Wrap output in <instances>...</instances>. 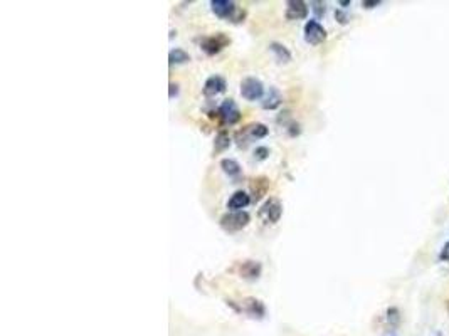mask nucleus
Masks as SVG:
<instances>
[{"instance_id":"obj_12","label":"nucleus","mask_w":449,"mask_h":336,"mask_svg":"<svg viewBox=\"0 0 449 336\" xmlns=\"http://www.w3.org/2000/svg\"><path fill=\"white\" fill-rule=\"evenodd\" d=\"M249 204H251V197L247 195L244 190H238V192H234L231 195V199H229L227 208H229V212H239V210H243V208H246Z\"/></svg>"},{"instance_id":"obj_18","label":"nucleus","mask_w":449,"mask_h":336,"mask_svg":"<svg viewBox=\"0 0 449 336\" xmlns=\"http://www.w3.org/2000/svg\"><path fill=\"white\" fill-rule=\"evenodd\" d=\"M229 147H231V138L226 133H219L216 136V152H224Z\"/></svg>"},{"instance_id":"obj_9","label":"nucleus","mask_w":449,"mask_h":336,"mask_svg":"<svg viewBox=\"0 0 449 336\" xmlns=\"http://www.w3.org/2000/svg\"><path fill=\"white\" fill-rule=\"evenodd\" d=\"M241 309L252 318H257V320H261V318H264V315H266L264 304L256 298H244L243 303H241Z\"/></svg>"},{"instance_id":"obj_11","label":"nucleus","mask_w":449,"mask_h":336,"mask_svg":"<svg viewBox=\"0 0 449 336\" xmlns=\"http://www.w3.org/2000/svg\"><path fill=\"white\" fill-rule=\"evenodd\" d=\"M261 271H263L261 262H257V260H244L239 268V274L241 277H244V279L256 281L257 277L261 276Z\"/></svg>"},{"instance_id":"obj_21","label":"nucleus","mask_w":449,"mask_h":336,"mask_svg":"<svg viewBox=\"0 0 449 336\" xmlns=\"http://www.w3.org/2000/svg\"><path fill=\"white\" fill-rule=\"evenodd\" d=\"M387 315H389V323L390 324H397V323H399V309H397V308H390L387 311Z\"/></svg>"},{"instance_id":"obj_17","label":"nucleus","mask_w":449,"mask_h":336,"mask_svg":"<svg viewBox=\"0 0 449 336\" xmlns=\"http://www.w3.org/2000/svg\"><path fill=\"white\" fill-rule=\"evenodd\" d=\"M191 61V56L187 54L183 49H172L170 54H169V62L170 66L174 64H185V62Z\"/></svg>"},{"instance_id":"obj_15","label":"nucleus","mask_w":449,"mask_h":336,"mask_svg":"<svg viewBox=\"0 0 449 336\" xmlns=\"http://www.w3.org/2000/svg\"><path fill=\"white\" fill-rule=\"evenodd\" d=\"M221 168H222V172L226 173V175L231 177V178L241 175V165L235 160H232V158H224V160H221Z\"/></svg>"},{"instance_id":"obj_1","label":"nucleus","mask_w":449,"mask_h":336,"mask_svg":"<svg viewBox=\"0 0 449 336\" xmlns=\"http://www.w3.org/2000/svg\"><path fill=\"white\" fill-rule=\"evenodd\" d=\"M212 12L221 19H227L231 22H241L244 19V12L231 0H212L210 2Z\"/></svg>"},{"instance_id":"obj_14","label":"nucleus","mask_w":449,"mask_h":336,"mask_svg":"<svg viewBox=\"0 0 449 336\" xmlns=\"http://www.w3.org/2000/svg\"><path fill=\"white\" fill-rule=\"evenodd\" d=\"M269 51L273 52V54L276 56V59H278L279 62H290L291 61V52L288 51V47L283 44L271 42L269 44Z\"/></svg>"},{"instance_id":"obj_27","label":"nucleus","mask_w":449,"mask_h":336,"mask_svg":"<svg viewBox=\"0 0 449 336\" xmlns=\"http://www.w3.org/2000/svg\"><path fill=\"white\" fill-rule=\"evenodd\" d=\"M447 311H449V301H447Z\"/></svg>"},{"instance_id":"obj_3","label":"nucleus","mask_w":449,"mask_h":336,"mask_svg":"<svg viewBox=\"0 0 449 336\" xmlns=\"http://www.w3.org/2000/svg\"><path fill=\"white\" fill-rule=\"evenodd\" d=\"M281 215H283V205H281V202L278 199L266 200L257 212V217L261 219V222L266 225H269V224L273 225L276 222H279Z\"/></svg>"},{"instance_id":"obj_6","label":"nucleus","mask_w":449,"mask_h":336,"mask_svg":"<svg viewBox=\"0 0 449 336\" xmlns=\"http://www.w3.org/2000/svg\"><path fill=\"white\" fill-rule=\"evenodd\" d=\"M326 39V31L316 20H308L304 24V40L312 45H318Z\"/></svg>"},{"instance_id":"obj_10","label":"nucleus","mask_w":449,"mask_h":336,"mask_svg":"<svg viewBox=\"0 0 449 336\" xmlns=\"http://www.w3.org/2000/svg\"><path fill=\"white\" fill-rule=\"evenodd\" d=\"M226 86H227L226 79H224L222 76H210L204 84V94L207 98L217 96V94H221V92L226 91Z\"/></svg>"},{"instance_id":"obj_16","label":"nucleus","mask_w":449,"mask_h":336,"mask_svg":"<svg viewBox=\"0 0 449 336\" xmlns=\"http://www.w3.org/2000/svg\"><path fill=\"white\" fill-rule=\"evenodd\" d=\"M281 104V94H279V91L276 89V88H271L269 89V92H268V96H266V100H264V103H263V108L264 109H276Z\"/></svg>"},{"instance_id":"obj_20","label":"nucleus","mask_w":449,"mask_h":336,"mask_svg":"<svg viewBox=\"0 0 449 336\" xmlns=\"http://www.w3.org/2000/svg\"><path fill=\"white\" fill-rule=\"evenodd\" d=\"M268 156H269V150H268L266 147H257V148L254 150V158H256V160L263 161V160H266Z\"/></svg>"},{"instance_id":"obj_7","label":"nucleus","mask_w":449,"mask_h":336,"mask_svg":"<svg viewBox=\"0 0 449 336\" xmlns=\"http://www.w3.org/2000/svg\"><path fill=\"white\" fill-rule=\"evenodd\" d=\"M219 116L224 119V123L234 125L241 119V111L234 100H226L221 106H219Z\"/></svg>"},{"instance_id":"obj_13","label":"nucleus","mask_w":449,"mask_h":336,"mask_svg":"<svg viewBox=\"0 0 449 336\" xmlns=\"http://www.w3.org/2000/svg\"><path fill=\"white\" fill-rule=\"evenodd\" d=\"M268 126L263 125V123H252L249 126H246V128L243 131H239V135H244V136H249L251 140H257V138H264L268 135Z\"/></svg>"},{"instance_id":"obj_24","label":"nucleus","mask_w":449,"mask_h":336,"mask_svg":"<svg viewBox=\"0 0 449 336\" xmlns=\"http://www.w3.org/2000/svg\"><path fill=\"white\" fill-rule=\"evenodd\" d=\"M441 259H449V242H446V246L442 247L441 252Z\"/></svg>"},{"instance_id":"obj_2","label":"nucleus","mask_w":449,"mask_h":336,"mask_svg":"<svg viewBox=\"0 0 449 336\" xmlns=\"http://www.w3.org/2000/svg\"><path fill=\"white\" fill-rule=\"evenodd\" d=\"M251 222V215L247 212H227L219 219V225L226 230V232H238V230H243L247 227Z\"/></svg>"},{"instance_id":"obj_22","label":"nucleus","mask_w":449,"mask_h":336,"mask_svg":"<svg viewBox=\"0 0 449 336\" xmlns=\"http://www.w3.org/2000/svg\"><path fill=\"white\" fill-rule=\"evenodd\" d=\"M362 5H364L365 9H373L377 7V5H381V0H364Z\"/></svg>"},{"instance_id":"obj_23","label":"nucleus","mask_w":449,"mask_h":336,"mask_svg":"<svg viewBox=\"0 0 449 336\" xmlns=\"http://www.w3.org/2000/svg\"><path fill=\"white\" fill-rule=\"evenodd\" d=\"M335 17H337V20L340 22V24H343V26L348 22V17L345 15V14L342 12V10H337V12H335Z\"/></svg>"},{"instance_id":"obj_25","label":"nucleus","mask_w":449,"mask_h":336,"mask_svg":"<svg viewBox=\"0 0 449 336\" xmlns=\"http://www.w3.org/2000/svg\"><path fill=\"white\" fill-rule=\"evenodd\" d=\"M177 92H178V86L175 83H170V98L177 96Z\"/></svg>"},{"instance_id":"obj_8","label":"nucleus","mask_w":449,"mask_h":336,"mask_svg":"<svg viewBox=\"0 0 449 336\" xmlns=\"http://www.w3.org/2000/svg\"><path fill=\"white\" fill-rule=\"evenodd\" d=\"M308 5L303 0H290L286 7V19L288 20H301L306 19Z\"/></svg>"},{"instance_id":"obj_4","label":"nucleus","mask_w":449,"mask_h":336,"mask_svg":"<svg viewBox=\"0 0 449 336\" xmlns=\"http://www.w3.org/2000/svg\"><path fill=\"white\" fill-rule=\"evenodd\" d=\"M229 44H231V39H229L224 32H217V34H212V36L200 39V49L209 56L219 54V52H221L222 49H226Z\"/></svg>"},{"instance_id":"obj_26","label":"nucleus","mask_w":449,"mask_h":336,"mask_svg":"<svg viewBox=\"0 0 449 336\" xmlns=\"http://www.w3.org/2000/svg\"><path fill=\"white\" fill-rule=\"evenodd\" d=\"M340 5H343V7H347V5H350L348 0H343V2H340Z\"/></svg>"},{"instance_id":"obj_19","label":"nucleus","mask_w":449,"mask_h":336,"mask_svg":"<svg viewBox=\"0 0 449 336\" xmlns=\"http://www.w3.org/2000/svg\"><path fill=\"white\" fill-rule=\"evenodd\" d=\"M312 9H313V12L318 15V17H323L325 12H326V4L325 2H320V0H315V2H312Z\"/></svg>"},{"instance_id":"obj_5","label":"nucleus","mask_w":449,"mask_h":336,"mask_svg":"<svg viewBox=\"0 0 449 336\" xmlns=\"http://www.w3.org/2000/svg\"><path fill=\"white\" fill-rule=\"evenodd\" d=\"M264 94V86L256 78H246L241 83V96L247 101H257Z\"/></svg>"}]
</instances>
